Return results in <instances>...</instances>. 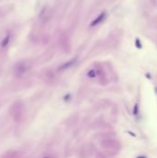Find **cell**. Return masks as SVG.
Segmentation results:
<instances>
[{
	"label": "cell",
	"instance_id": "cell-1",
	"mask_svg": "<svg viewBox=\"0 0 157 158\" xmlns=\"http://www.w3.org/2000/svg\"><path fill=\"white\" fill-rule=\"evenodd\" d=\"M104 16H105V14H104V13H102V14H101V15H100V16L97 18V19H95L94 21L91 22V26H95V25L99 24L100 22H101V21L103 20Z\"/></svg>",
	"mask_w": 157,
	"mask_h": 158
},
{
	"label": "cell",
	"instance_id": "cell-2",
	"mask_svg": "<svg viewBox=\"0 0 157 158\" xmlns=\"http://www.w3.org/2000/svg\"><path fill=\"white\" fill-rule=\"evenodd\" d=\"M9 40H10V36L9 35H8V36H6L5 37V39L2 41V43H1V45L3 46V47H6V46L8 45V43H9Z\"/></svg>",
	"mask_w": 157,
	"mask_h": 158
},
{
	"label": "cell",
	"instance_id": "cell-3",
	"mask_svg": "<svg viewBox=\"0 0 157 158\" xmlns=\"http://www.w3.org/2000/svg\"><path fill=\"white\" fill-rule=\"evenodd\" d=\"M75 61H76V59L74 58V59H72V60H71V61H69L68 63H66V64H64V65H63L62 67H61V68H67L70 67L71 65H73V64H74Z\"/></svg>",
	"mask_w": 157,
	"mask_h": 158
}]
</instances>
